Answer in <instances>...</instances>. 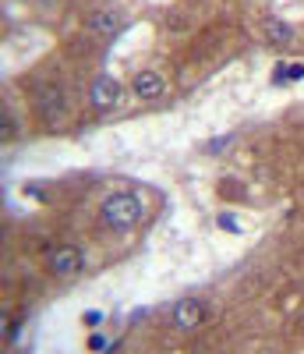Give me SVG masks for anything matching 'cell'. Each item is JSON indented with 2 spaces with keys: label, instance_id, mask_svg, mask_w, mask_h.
I'll use <instances>...</instances> for the list:
<instances>
[{
  "label": "cell",
  "instance_id": "6da1fadb",
  "mask_svg": "<svg viewBox=\"0 0 304 354\" xmlns=\"http://www.w3.org/2000/svg\"><path fill=\"white\" fill-rule=\"evenodd\" d=\"M145 216V205L135 192H113L103 202V223L117 234H128L131 227H138Z\"/></svg>",
  "mask_w": 304,
  "mask_h": 354
},
{
  "label": "cell",
  "instance_id": "7a4b0ae2",
  "mask_svg": "<svg viewBox=\"0 0 304 354\" xmlns=\"http://www.w3.org/2000/svg\"><path fill=\"white\" fill-rule=\"evenodd\" d=\"M46 266L57 280H75L85 270V252L78 245H53L46 252Z\"/></svg>",
  "mask_w": 304,
  "mask_h": 354
},
{
  "label": "cell",
  "instance_id": "3957f363",
  "mask_svg": "<svg viewBox=\"0 0 304 354\" xmlns=\"http://www.w3.org/2000/svg\"><path fill=\"white\" fill-rule=\"evenodd\" d=\"M36 110L46 117L50 124H60V121H64V110H68L64 93H60L57 85H39L36 88Z\"/></svg>",
  "mask_w": 304,
  "mask_h": 354
},
{
  "label": "cell",
  "instance_id": "277c9868",
  "mask_svg": "<svg viewBox=\"0 0 304 354\" xmlns=\"http://www.w3.org/2000/svg\"><path fill=\"white\" fill-rule=\"evenodd\" d=\"M88 103L96 110H113L120 103V82L110 75H96L93 85H88Z\"/></svg>",
  "mask_w": 304,
  "mask_h": 354
},
{
  "label": "cell",
  "instance_id": "5b68a950",
  "mask_svg": "<svg viewBox=\"0 0 304 354\" xmlns=\"http://www.w3.org/2000/svg\"><path fill=\"white\" fill-rule=\"evenodd\" d=\"M131 88H135L138 100L156 103V100H163V93H167V78H163L160 71H138L135 82H131Z\"/></svg>",
  "mask_w": 304,
  "mask_h": 354
},
{
  "label": "cell",
  "instance_id": "8992f818",
  "mask_svg": "<svg viewBox=\"0 0 304 354\" xmlns=\"http://www.w3.org/2000/svg\"><path fill=\"white\" fill-rule=\"evenodd\" d=\"M202 322H205V305H202V301L180 298V301L173 305V326H177V330H195V326H202Z\"/></svg>",
  "mask_w": 304,
  "mask_h": 354
},
{
  "label": "cell",
  "instance_id": "52a82bcc",
  "mask_svg": "<svg viewBox=\"0 0 304 354\" xmlns=\"http://www.w3.org/2000/svg\"><path fill=\"white\" fill-rule=\"evenodd\" d=\"M262 36H265L269 46H287L294 39V25L283 21V18H265L262 21Z\"/></svg>",
  "mask_w": 304,
  "mask_h": 354
},
{
  "label": "cell",
  "instance_id": "ba28073f",
  "mask_svg": "<svg viewBox=\"0 0 304 354\" xmlns=\"http://www.w3.org/2000/svg\"><path fill=\"white\" fill-rule=\"evenodd\" d=\"M88 28H93V32L96 36H113L117 32V28H120V15L117 11H96L93 18H88Z\"/></svg>",
  "mask_w": 304,
  "mask_h": 354
},
{
  "label": "cell",
  "instance_id": "9c48e42d",
  "mask_svg": "<svg viewBox=\"0 0 304 354\" xmlns=\"http://www.w3.org/2000/svg\"><path fill=\"white\" fill-rule=\"evenodd\" d=\"M304 78V64H280L272 75V85H287V82H301Z\"/></svg>",
  "mask_w": 304,
  "mask_h": 354
},
{
  "label": "cell",
  "instance_id": "30bf717a",
  "mask_svg": "<svg viewBox=\"0 0 304 354\" xmlns=\"http://www.w3.org/2000/svg\"><path fill=\"white\" fill-rule=\"evenodd\" d=\"M82 322H85L88 330H99L103 322H106V315H103V308H85L82 312Z\"/></svg>",
  "mask_w": 304,
  "mask_h": 354
},
{
  "label": "cell",
  "instance_id": "8fae6325",
  "mask_svg": "<svg viewBox=\"0 0 304 354\" xmlns=\"http://www.w3.org/2000/svg\"><path fill=\"white\" fill-rule=\"evenodd\" d=\"M220 227H223V230H234V234L240 230V223H237V216H230V213H220Z\"/></svg>",
  "mask_w": 304,
  "mask_h": 354
},
{
  "label": "cell",
  "instance_id": "7c38bea8",
  "mask_svg": "<svg viewBox=\"0 0 304 354\" xmlns=\"http://www.w3.org/2000/svg\"><path fill=\"white\" fill-rule=\"evenodd\" d=\"M230 138H234V135H223V138H212V142H209V153H223V145H227Z\"/></svg>",
  "mask_w": 304,
  "mask_h": 354
}]
</instances>
